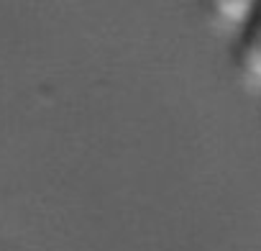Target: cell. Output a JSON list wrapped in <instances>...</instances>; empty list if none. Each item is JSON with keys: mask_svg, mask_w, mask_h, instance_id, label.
I'll return each mask as SVG.
<instances>
[{"mask_svg": "<svg viewBox=\"0 0 261 251\" xmlns=\"http://www.w3.org/2000/svg\"><path fill=\"white\" fill-rule=\"evenodd\" d=\"M238 69L251 87L261 90V6L256 16L243 26L238 44Z\"/></svg>", "mask_w": 261, "mask_h": 251, "instance_id": "1", "label": "cell"}, {"mask_svg": "<svg viewBox=\"0 0 261 251\" xmlns=\"http://www.w3.org/2000/svg\"><path fill=\"white\" fill-rule=\"evenodd\" d=\"M258 11V3H218L215 6V13L228 21V23H238V26H246Z\"/></svg>", "mask_w": 261, "mask_h": 251, "instance_id": "2", "label": "cell"}]
</instances>
